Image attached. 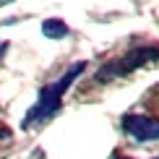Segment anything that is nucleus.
<instances>
[{
	"label": "nucleus",
	"mask_w": 159,
	"mask_h": 159,
	"mask_svg": "<svg viewBox=\"0 0 159 159\" xmlns=\"http://www.w3.org/2000/svg\"><path fill=\"white\" fill-rule=\"evenodd\" d=\"M84 70H86V63H84V60H78V63L70 65V68L65 70V73L57 78V81H52V84H47V86H42V89H39L37 102L31 104V110L26 112V117L21 120V128H24V130H31L34 125L44 123V120H50V117L55 115L57 110H60L65 91L73 86V81L84 73Z\"/></svg>",
	"instance_id": "nucleus-1"
},
{
	"label": "nucleus",
	"mask_w": 159,
	"mask_h": 159,
	"mask_svg": "<svg viewBox=\"0 0 159 159\" xmlns=\"http://www.w3.org/2000/svg\"><path fill=\"white\" fill-rule=\"evenodd\" d=\"M159 60V47H154V44H143V47H133L128 50L123 57H115V60L104 63L102 68L97 70V81H115V78H123L128 73H133L136 68H141V65H149Z\"/></svg>",
	"instance_id": "nucleus-2"
},
{
	"label": "nucleus",
	"mask_w": 159,
	"mask_h": 159,
	"mask_svg": "<svg viewBox=\"0 0 159 159\" xmlns=\"http://www.w3.org/2000/svg\"><path fill=\"white\" fill-rule=\"evenodd\" d=\"M123 130L128 133L133 141H159V120L157 117H149V115H136V112H128L123 115Z\"/></svg>",
	"instance_id": "nucleus-3"
},
{
	"label": "nucleus",
	"mask_w": 159,
	"mask_h": 159,
	"mask_svg": "<svg viewBox=\"0 0 159 159\" xmlns=\"http://www.w3.org/2000/svg\"><path fill=\"white\" fill-rule=\"evenodd\" d=\"M42 34L47 39H63V37H68V24L60 21V18H47L42 24Z\"/></svg>",
	"instance_id": "nucleus-4"
},
{
	"label": "nucleus",
	"mask_w": 159,
	"mask_h": 159,
	"mask_svg": "<svg viewBox=\"0 0 159 159\" xmlns=\"http://www.w3.org/2000/svg\"><path fill=\"white\" fill-rule=\"evenodd\" d=\"M8 52V42H0V63H3V55Z\"/></svg>",
	"instance_id": "nucleus-5"
},
{
	"label": "nucleus",
	"mask_w": 159,
	"mask_h": 159,
	"mask_svg": "<svg viewBox=\"0 0 159 159\" xmlns=\"http://www.w3.org/2000/svg\"><path fill=\"white\" fill-rule=\"evenodd\" d=\"M8 136H11V130L5 128V125H0V138H8Z\"/></svg>",
	"instance_id": "nucleus-6"
},
{
	"label": "nucleus",
	"mask_w": 159,
	"mask_h": 159,
	"mask_svg": "<svg viewBox=\"0 0 159 159\" xmlns=\"http://www.w3.org/2000/svg\"><path fill=\"white\" fill-rule=\"evenodd\" d=\"M110 159H130V157H123V154H115V157H110Z\"/></svg>",
	"instance_id": "nucleus-7"
},
{
	"label": "nucleus",
	"mask_w": 159,
	"mask_h": 159,
	"mask_svg": "<svg viewBox=\"0 0 159 159\" xmlns=\"http://www.w3.org/2000/svg\"><path fill=\"white\" fill-rule=\"evenodd\" d=\"M3 3H8V0H3Z\"/></svg>",
	"instance_id": "nucleus-8"
}]
</instances>
